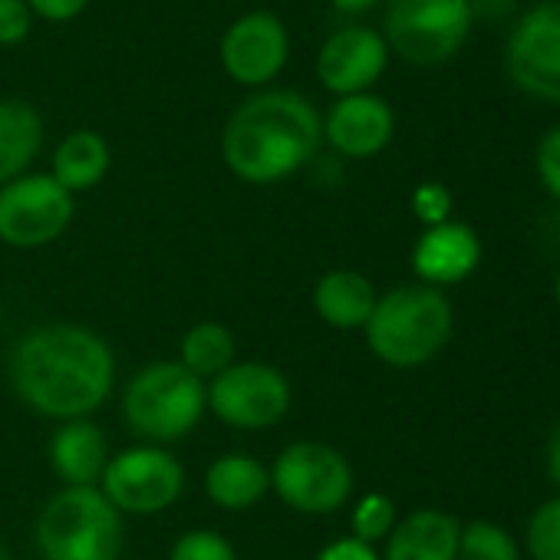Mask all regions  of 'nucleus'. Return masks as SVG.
I'll return each mask as SVG.
<instances>
[{
	"mask_svg": "<svg viewBox=\"0 0 560 560\" xmlns=\"http://www.w3.org/2000/svg\"><path fill=\"white\" fill-rule=\"evenodd\" d=\"M18 399L44 419H90L116 386L113 347L80 324H40L27 330L8 357Z\"/></svg>",
	"mask_w": 560,
	"mask_h": 560,
	"instance_id": "1",
	"label": "nucleus"
},
{
	"mask_svg": "<svg viewBox=\"0 0 560 560\" xmlns=\"http://www.w3.org/2000/svg\"><path fill=\"white\" fill-rule=\"evenodd\" d=\"M324 142V119L294 90L247 96L221 132V155L231 175L247 185H273L301 172Z\"/></svg>",
	"mask_w": 560,
	"mask_h": 560,
	"instance_id": "2",
	"label": "nucleus"
},
{
	"mask_svg": "<svg viewBox=\"0 0 560 560\" xmlns=\"http://www.w3.org/2000/svg\"><path fill=\"white\" fill-rule=\"evenodd\" d=\"M452 327L455 311L442 291L406 284L380 294L363 334L376 360L393 370H416L445 350V343L452 340Z\"/></svg>",
	"mask_w": 560,
	"mask_h": 560,
	"instance_id": "3",
	"label": "nucleus"
},
{
	"mask_svg": "<svg viewBox=\"0 0 560 560\" xmlns=\"http://www.w3.org/2000/svg\"><path fill=\"white\" fill-rule=\"evenodd\" d=\"M208 412V389L178 360L145 363L122 389V422L145 445L191 435Z\"/></svg>",
	"mask_w": 560,
	"mask_h": 560,
	"instance_id": "4",
	"label": "nucleus"
},
{
	"mask_svg": "<svg viewBox=\"0 0 560 560\" xmlns=\"http://www.w3.org/2000/svg\"><path fill=\"white\" fill-rule=\"evenodd\" d=\"M126 544L122 514L100 488H60L37 517L44 560H119Z\"/></svg>",
	"mask_w": 560,
	"mask_h": 560,
	"instance_id": "5",
	"label": "nucleus"
},
{
	"mask_svg": "<svg viewBox=\"0 0 560 560\" xmlns=\"http://www.w3.org/2000/svg\"><path fill=\"white\" fill-rule=\"evenodd\" d=\"M270 491L298 514H337L353 498V465L327 442H291L270 465Z\"/></svg>",
	"mask_w": 560,
	"mask_h": 560,
	"instance_id": "6",
	"label": "nucleus"
},
{
	"mask_svg": "<svg viewBox=\"0 0 560 560\" xmlns=\"http://www.w3.org/2000/svg\"><path fill=\"white\" fill-rule=\"evenodd\" d=\"M471 21V0H389L383 40L412 67H439L465 47Z\"/></svg>",
	"mask_w": 560,
	"mask_h": 560,
	"instance_id": "7",
	"label": "nucleus"
},
{
	"mask_svg": "<svg viewBox=\"0 0 560 560\" xmlns=\"http://www.w3.org/2000/svg\"><path fill=\"white\" fill-rule=\"evenodd\" d=\"M208 389V409L218 422L241 432H260L284 419L294 406L291 380L270 363L244 360L218 373Z\"/></svg>",
	"mask_w": 560,
	"mask_h": 560,
	"instance_id": "8",
	"label": "nucleus"
},
{
	"mask_svg": "<svg viewBox=\"0 0 560 560\" xmlns=\"http://www.w3.org/2000/svg\"><path fill=\"white\" fill-rule=\"evenodd\" d=\"M100 491L119 514H162L182 498L185 468L162 445H132L109 458Z\"/></svg>",
	"mask_w": 560,
	"mask_h": 560,
	"instance_id": "9",
	"label": "nucleus"
},
{
	"mask_svg": "<svg viewBox=\"0 0 560 560\" xmlns=\"http://www.w3.org/2000/svg\"><path fill=\"white\" fill-rule=\"evenodd\" d=\"M73 195L47 172L21 175L0 185V241L18 250L54 244L73 221Z\"/></svg>",
	"mask_w": 560,
	"mask_h": 560,
	"instance_id": "10",
	"label": "nucleus"
},
{
	"mask_svg": "<svg viewBox=\"0 0 560 560\" xmlns=\"http://www.w3.org/2000/svg\"><path fill=\"white\" fill-rule=\"evenodd\" d=\"M511 83L544 103H560V0H540L517 18L504 47Z\"/></svg>",
	"mask_w": 560,
	"mask_h": 560,
	"instance_id": "11",
	"label": "nucleus"
},
{
	"mask_svg": "<svg viewBox=\"0 0 560 560\" xmlns=\"http://www.w3.org/2000/svg\"><path fill=\"white\" fill-rule=\"evenodd\" d=\"M291 44L277 14L250 11L237 18L221 37L224 73L241 86H267L288 63Z\"/></svg>",
	"mask_w": 560,
	"mask_h": 560,
	"instance_id": "12",
	"label": "nucleus"
},
{
	"mask_svg": "<svg viewBox=\"0 0 560 560\" xmlns=\"http://www.w3.org/2000/svg\"><path fill=\"white\" fill-rule=\"evenodd\" d=\"M389 47L383 34L370 27H343L337 31L317 57L320 83L337 96L370 93V86L386 73Z\"/></svg>",
	"mask_w": 560,
	"mask_h": 560,
	"instance_id": "13",
	"label": "nucleus"
},
{
	"mask_svg": "<svg viewBox=\"0 0 560 560\" xmlns=\"http://www.w3.org/2000/svg\"><path fill=\"white\" fill-rule=\"evenodd\" d=\"M396 132V116L386 100L373 93L340 96L324 116V139L347 159L380 155Z\"/></svg>",
	"mask_w": 560,
	"mask_h": 560,
	"instance_id": "14",
	"label": "nucleus"
},
{
	"mask_svg": "<svg viewBox=\"0 0 560 560\" xmlns=\"http://www.w3.org/2000/svg\"><path fill=\"white\" fill-rule=\"evenodd\" d=\"M481 260V241L465 221H442L419 234L412 247V270L425 288H452L475 273Z\"/></svg>",
	"mask_w": 560,
	"mask_h": 560,
	"instance_id": "15",
	"label": "nucleus"
},
{
	"mask_svg": "<svg viewBox=\"0 0 560 560\" xmlns=\"http://www.w3.org/2000/svg\"><path fill=\"white\" fill-rule=\"evenodd\" d=\"M109 458V439L90 419L60 422L47 442L50 471L63 481V488H100Z\"/></svg>",
	"mask_w": 560,
	"mask_h": 560,
	"instance_id": "16",
	"label": "nucleus"
},
{
	"mask_svg": "<svg viewBox=\"0 0 560 560\" xmlns=\"http://www.w3.org/2000/svg\"><path fill=\"white\" fill-rule=\"evenodd\" d=\"M458 517L439 508H419L396 521L386 537L383 560H458Z\"/></svg>",
	"mask_w": 560,
	"mask_h": 560,
	"instance_id": "17",
	"label": "nucleus"
},
{
	"mask_svg": "<svg viewBox=\"0 0 560 560\" xmlns=\"http://www.w3.org/2000/svg\"><path fill=\"white\" fill-rule=\"evenodd\" d=\"M380 294L373 280L360 270H327L314 288V311L334 330H363L373 317Z\"/></svg>",
	"mask_w": 560,
	"mask_h": 560,
	"instance_id": "18",
	"label": "nucleus"
},
{
	"mask_svg": "<svg viewBox=\"0 0 560 560\" xmlns=\"http://www.w3.org/2000/svg\"><path fill=\"white\" fill-rule=\"evenodd\" d=\"M270 491V468L254 455H221L205 471V494L221 511H250Z\"/></svg>",
	"mask_w": 560,
	"mask_h": 560,
	"instance_id": "19",
	"label": "nucleus"
},
{
	"mask_svg": "<svg viewBox=\"0 0 560 560\" xmlns=\"http://www.w3.org/2000/svg\"><path fill=\"white\" fill-rule=\"evenodd\" d=\"M44 145V122L31 103L0 100V185L27 175Z\"/></svg>",
	"mask_w": 560,
	"mask_h": 560,
	"instance_id": "20",
	"label": "nucleus"
},
{
	"mask_svg": "<svg viewBox=\"0 0 560 560\" xmlns=\"http://www.w3.org/2000/svg\"><path fill=\"white\" fill-rule=\"evenodd\" d=\"M109 165H113V152H109V142L93 132V129H80V132H70L57 152H54V178L70 191H90L96 188L106 175H109Z\"/></svg>",
	"mask_w": 560,
	"mask_h": 560,
	"instance_id": "21",
	"label": "nucleus"
},
{
	"mask_svg": "<svg viewBox=\"0 0 560 560\" xmlns=\"http://www.w3.org/2000/svg\"><path fill=\"white\" fill-rule=\"evenodd\" d=\"M234 353H237L234 334L218 320H201V324L188 327L178 343V363L201 383H211L218 373H224L231 363H237Z\"/></svg>",
	"mask_w": 560,
	"mask_h": 560,
	"instance_id": "22",
	"label": "nucleus"
},
{
	"mask_svg": "<svg viewBox=\"0 0 560 560\" xmlns=\"http://www.w3.org/2000/svg\"><path fill=\"white\" fill-rule=\"evenodd\" d=\"M458 560H521L517 540L508 527L494 521H471L462 524L458 537Z\"/></svg>",
	"mask_w": 560,
	"mask_h": 560,
	"instance_id": "23",
	"label": "nucleus"
},
{
	"mask_svg": "<svg viewBox=\"0 0 560 560\" xmlns=\"http://www.w3.org/2000/svg\"><path fill=\"white\" fill-rule=\"evenodd\" d=\"M399 514H396V504L389 494H380V491H370L357 501L353 514H350V524H353V534L357 540L363 544H376V540H386L389 530L396 527Z\"/></svg>",
	"mask_w": 560,
	"mask_h": 560,
	"instance_id": "24",
	"label": "nucleus"
},
{
	"mask_svg": "<svg viewBox=\"0 0 560 560\" xmlns=\"http://www.w3.org/2000/svg\"><path fill=\"white\" fill-rule=\"evenodd\" d=\"M524 540L534 560H560V498L544 501L530 514Z\"/></svg>",
	"mask_w": 560,
	"mask_h": 560,
	"instance_id": "25",
	"label": "nucleus"
},
{
	"mask_svg": "<svg viewBox=\"0 0 560 560\" xmlns=\"http://www.w3.org/2000/svg\"><path fill=\"white\" fill-rule=\"evenodd\" d=\"M168 560H237V550L224 534L211 527H195L172 544Z\"/></svg>",
	"mask_w": 560,
	"mask_h": 560,
	"instance_id": "26",
	"label": "nucleus"
},
{
	"mask_svg": "<svg viewBox=\"0 0 560 560\" xmlns=\"http://www.w3.org/2000/svg\"><path fill=\"white\" fill-rule=\"evenodd\" d=\"M412 211H416L419 221H425V228L442 224L452 214V191L445 185H439V182H422L412 191Z\"/></svg>",
	"mask_w": 560,
	"mask_h": 560,
	"instance_id": "27",
	"label": "nucleus"
},
{
	"mask_svg": "<svg viewBox=\"0 0 560 560\" xmlns=\"http://www.w3.org/2000/svg\"><path fill=\"white\" fill-rule=\"evenodd\" d=\"M534 165H537V178L540 185L560 201V126H553L550 132L540 136L537 142V155H534Z\"/></svg>",
	"mask_w": 560,
	"mask_h": 560,
	"instance_id": "28",
	"label": "nucleus"
},
{
	"mask_svg": "<svg viewBox=\"0 0 560 560\" xmlns=\"http://www.w3.org/2000/svg\"><path fill=\"white\" fill-rule=\"evenodd\" d=\"M34 11L27 0H0V47H18L31 34Z\"/></svg>",
	"mask_w": 560,
	"mask_h": 560,
	"instance_id": "29",
	"label": "nucleus"
},
{
	"mask_svg": "<svg viewBox=\"0 0 560 560\" xmlns=\"http://www.w3.org/2000/svg\"><path fill=\"white\" fill-rule=\"evenodd\" d=\"M317 560H383V557L376 553L373 544H363L357 537H340V540H330L317 553Z\"/></svg>",
	"mask_w": 560,
	"mask_h": 560,
	"instance_id": "30",
	"label": "nucleus"
},
{
	"mask_svg": "<svg viewBox=\"0 0 560 560\" xmlns=\"http://www.w3.org/2000/svg\"><path fill=\"white\" fill-rule=\"evenodd\" d=\"M27 4H31L34 14H40L47 21H57V24H67L90 4V0H27Z\"/></svg>",
	"mask_w": 560,
	"mask_h": 560,
	"instance_id": "31",
	"label": "nucleus"
},
{
	"mask_svg": "<svg viewBox=\"0 0 560 560\" xmlns=\"http://www.w3.org/2000/svg\"><path fill=\"white\" fill-rule=\"evenodd\" d=\"M547 471H550L553 485L560 488V425L553 429V435H550V445H547Z\"/></svg>",
	"mask_w": 560,
	"mask_h": 560,
	"instance_id": "32",
	"label": "nucleus"
},
{
	"mask_svg": "<svg viewBox=\"0 0 560 560\" xmlns=\"http://www.w3.org/2000/svg\"><path fill=\"white\" fill-rule=\"evenodd\" d=\"M373 4H380V0H334V8L343 11V14H363V11H370Z\"/></svg>",
	"mask_w": 560,
	"mask_h": 560,
	"instance_id": "33",
	"label": "nucleus"
},
{
	"mask_svg": "<svg viewBox=\"0 0 560 560\" xmlns=\"http://www.w3.org/2000/svg\"><path fill=\"white\" fill-rule=\"evenodd\" d=\"M0 560H8V550H4V544H0Z\"/></svg>",
	"mask_w": 560,
	"mask_h": 560,
	"instance_id": "34",
	"label": "nucleus"
},
{
	"mask_svg": "<svg viewBox=\"0 0 560 560\" xmlns=\"http://www.w3.org/2000/svg\"><path fill=\"white\" fill-rule=\"evenodd\" d=\"M557 307H560V277H557Z\"/></svg>",
	"mask_w": 560,
	"mask_h": 560,
	"instance_id": "35",
	"label": "nucleus"
}]
</instances>
